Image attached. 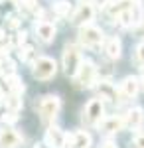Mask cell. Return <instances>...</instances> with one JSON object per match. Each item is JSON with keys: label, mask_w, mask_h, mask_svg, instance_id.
<instances>
[{"label": "cell", "mask_w": 144, "mask_h": 148, "mask_svg": "<svg viewBox=\"0 0 144 148\" xmlns=\"http://www.w3.org/2000/svg\"><path fill=\"white\" fill-rule=\"evenodd\" d=\"M142 20H144V18H142ZM142 28H144V26H142Z\"/></svg>", "instance_id": "8d00e7d4"}, {"label": "cell", "mask_w": 144, "mask_h": 148, "mask_svg": "<svg viewBox=\"0 0 144 148\" xmlns=\"http://www.w3.org/2000/svg\"><path fill=\"white\" fill-rule=\"evenodd\" d=\"M2 99H4V91L0 89V101H2Z\"/></svg>", "instance_id": "d6a6232c"}, {"label": "cell", "mask_w": 144, "mask_h": 148, "mask_svg": "<svg viewBox=\"0 0 144 148\" xmlns=\"http://www.w3.org/2000/svg\"><path fill=\"white\" fill-rule=\"evenodd\" d=\"M2 2H4L8 8H14V6H16V0H2Z\"/></svg>", "instance_id": "f546056e"}, {"label": "cell", "mask_w": 144, "mask_h": 148, "mask_svg": "<svg viewBox=\"0 0 144 148\" xmlns=\"http://www.w3.org/2000/svg\"><path fill=\"white\" fill-rule=\"evenodd\" d=\"M105 36L101 32V28L97 26H91V24H83L81 30H79V42L85 47H97L103 44Z\"/></svg>", "instance_id": "6da1fadb"}, {"label": "cell", "mask_w": 144, "mask_h": 148, "mask_svg": "<svg viewBox=\"0 0 144 148\" xmlns=\"http://www.w3.org/2000/svg\"><path fill=\"white\" fill-rule=\"evenodd\" d=\"M93 16H95V8H93V4H89V2H83V4H79L75 14H73V22L75 24H89L93 20Z\"/></svg>", "instance_id": "9c48e42d"}, {"label": "cell", "mask_w": 144, "mask_h": 148, "mask_svg": "<svg viewBox=\"0 0 144 148\" xmlns=\"http://www.w3.org/2000/svg\"><path fill=\"white\" fill-rule=\"evenodd\" d=\"M2 121H4V123H16V121H18V114L14 113V111H10L8 114L2 116Z\"/></svg>", "instance_id": "d4e9b609"}, {"label": "cell", "mask_w": 144, "mask_h": 148, "mask_svg": "<svg viewBox=\"0 0 144 148\" xmlns=\"http://www.w3.org/2000/svg\"><path fill=\"white\" fill-rule=\"evenodd\" d=\"M109 0H95V4H101V6H107Z\"/></svg>", "instance_id": "1f68e13d"}, {"label": "cell", "mask_w": 144, "mask_h": 148, "mask_svg": "<svg viewBox=\"0 0 144 148\" xmlns=\"http://www.w3.org/2000/svg\"><path fill=\"white\" fill-rule=\"evenodd\" d=\"M69 10H71V6H69V2H65V0H59L57 4H53V12H56L57 16H69Z\"/></svg>", "instance_id": "ffe728a7"}, {"label": "cell", "mask_w": 144, "mask_h": 148, "mask_svg": "<svg viewBox=\"0 0 144 148\" xmlns=\"http://www.w3.org/2000/svg\"><path fill=\"white\" fill-rule=\"evenodd\" d=\"M59 107H61V103H59V99H57L56 95H47V97H44V99L40 101L38 113H40V116H42V121H51V119L57 114Z\"/></svg>", "instance_id": "5b68a950"}, {"label": "cell", "mask_w": 144, "mask_h": 148, "mask_svg": "<svg viewBox=\"0 0 144 148\" xmlns=\"http://www.w3.org/2000/svg\"><path fill=\"white\" fill-rule=\"evenodd\" d=\"M0 65H2V71H4L6 75H12V73H14V63H12L10 59H4V61H0Z\"/></svg>", "instance_id": "603a6c76"}, {"label": "cell", "mask_w": 144, "mask_h": 148, "mask_svg": "<svg viewBox=\"0 0 144 148\" xmlns=\"http://www.w3.org/2000/svg\"><path fill=\"white\" fill-rule=\"evenodd\" d=\"M134 0H115V2H111V4H107V14L111 16V18H115V16H119L122 10H126L128 6H132Z\"/></svg>", "instance_id": "2e32d148"}, {"label": "cell", "mask_w": 144, "mask_h": 148, "mask_svg": "<svg viewBox=\"0 0 144 148\" xmlns=\"http://www.w3.org/2000/svg\"><path fill=\"white\" fill-rule=\"evenodd\" d=\"M124 125L128 126L130 130H140L142 125H144V111L140 109V107L130 109L128 114H126V119H124Z\"/></svg>", "instance_id": "30bf717a"}, {"label": "cell", "mask_w": 144, "mask_h": 148, "mask_svg": "<svg viewBox=\"0 0 144 148\" xmlns=\"http://www.w3.org/2000/svg\"><path fill=\"white\" fill-rule=\"evenodd\" d=\"M132 146H134V148H144V132H142V134H138V136L134 138Z\"/></svg>", "instance_id": "484cf974"}, {"label": "cell", "mask_w": 144, "mask_h": 148, "mask_svg": "<svg viewBox=\"0 0 144 148\" xmlns=\"http://www.w3.org/2000/svg\"><path fill=\"white\" fill-rule=\"evenodd\" d=\"M103 113H105V105L101 99H91L87 103V107H85V114H83V121L87 123V125L95 126L99 125L101 121H103Z\"/></svg>", "instance_id": "277c9868"}, {"label": "cell", "mask_w": 144, "mask_h": 148, "mask_svg": "<svg viewBox=\"0 0 144 148\" xmlns=\"http://www.w3.org/2000/svg\"><path fill=\"white\" fill-rule=\"evenodd\" d=\"M134 61H136L140 67H144V44H138V46H136V51H134Z\"/></svg>", "instance_id": "7402d4cb"}, {"label": "cell", "mask_w": 144, "mask_h": 148, "mask_svg": "<svg viewBox=\"0 0 144 148\" xmlns=\"http://www.w3.org/2000/svg\"><path fill=\"white\" fill-rule=\"evenodd\" d=\"M36 148H40V146H36Z\"/></svg>", "instance_id": "d590c367"}, {"label": "cell", "mask_w": 144, "mask_h": 148, "mask_svg": "<svg viewBox=\"0 0 144 148\" xmlns=\"http://www.w3.org/2000/svg\"><path fill=\"white\" fill-rule=\"evenodd\" d=\"M99 95H101V99H109V101H112V103L119 99L117 89L112 87L109 81H101V85H99Z\"/></svg>", "instance_id": "e0dca14e"}, {"label": "cell", "mask_w": 144, "mask_h": 148, "mask_svg": "<svg viewBox=\"0 0 144 148\" xmlns=\"http://www.w3.org/2000/svg\"><path fill=\"white\" fill-rule=\"evenodd\" d=\"M36 34L44 44H49V42L56 40V28L49 22H40V24H36Z\"/></svg>", "instance_id": "8fae6325"}, {"label": "cell", "mask_w": 144, "mask_h": 148, "mask_svg": "<svg viewBox=\"0 0 144 148\" xmlns=\"http://www.w3.org/2000/svg\"><path fill=\"white\" fill-rule=\"evenodd\" d=\"M22 144V136L14 128H2L0 130V148H18Z\"/></svg>", "instance_id": "52a82bcc"}, {"label": "cell", "mask_w": 144, "mask_h": 148, "mask_svg": "<svg viewBox=\"0 0 144 148\" xmlns=\"http://www.w3.org/2000/svg\"><path fill=\"white\" fill-rule=\"evenodd\" d=\"M142 85H144V73H142Z\"/></svg>", "instance_id": "836d02e7"}, {"label": "cell", "mask_w": 144, "mask_h": 148, "mask_svg": "<svg viewBox=\"0 0 144 148\" xmlns=\"http://www.w3.org/2000/svg\"><path fill=\"white\" fill-rule=\"evenodd\" d=\"M121 49H122V44L119 38H111V40H107V44H105V53L107 57H111V59H119L121 57Z\"/></svg>", "instance_id": "9a60e30c"}, {"label": "cell", "mask_w": 144, "mask_h": 148, "mask_svg": "<svg viewBox=\"0 0 144 148\" xmlns=\"http://www.w3.org/2000/svg\"><path fill=\"white\" fill-rule=\"evenodd\" d=\"M56 71H57V63L51 57H38L36 63H34V69H32L34 77L40 79V81L51 79V77L56 75Z\"/></svg>", "instance_id": "7a4b0ae2"}, {"label": "cell", "mask_w": 144, "mask_h": 148, "mask_svg": "<svg viewBox=\"0 0 144 148\" xmlns=\"http://www.w3.org/2000/svg\"><path fill=\"white\" fill-rule=\"evenodd\" d=\"M99 125L103 128V132L112 134V132H119L122 126H124V119L122 116H109V119H103Z\"/></svg>", "instance_id": "4fadbf2b"}, {"label": "cell", "mask_w": 144, "mask_h": 148, "mask_svg": "<svg viewBox=\"0 0 144 148\" xmlns=\"http://www.w3.org/2000/svg\"><path fill=\"white\" fill-rule=\"evenodd\" d=\"M138 87H140V83H138L136 77H126V79L122 81V85H121V91H122V95H124L126 99H132V97L138 95Z\"/></svg>", "instance_id": "5bb4252c"}, {"label": "cell", "mask_w": 144, "mask_h": 148, "mask_svg": "<svg viewBox=\"0 0 144 148\" xmlns=\"http://www.w3.org/2000/svg\"><path fill=\"white\" fill-rule=\"evenodd\" d=\"M18 26H20V20H18V18H10V22H8V28H10V30H16Z\"/></svg>", "instance_id": "4316f807"}, {"label": "cell", "mask_w": 144, "mask_h": 148, "mask_svg": "<svg viewBox=\"0 0 144 148\" xmlns=\"http://www.w3.org/2000/svg\"><path fill=\"white\" fill-rule=\"evenodd\" d=\"M6 89H8L10 93H22L24 85H22V81L12 73V75H6Z\"/></svg>", "instance_id": "ac0fdd59"}, {"label": "cell", "mask_w": 144, "mask_h": 148, "mask_svg": "<svg viewBox=\"0 0 144 148\" xmlns=\"http://www.w3.org/2000/svg\"><path fill=\"white\" fill-rule=\"evenodd\" d=\"M22 4L26 6V8H30V10H32L34 6H36V0H22Z\"/></svg>", "instance_id": "f1b7e54d"}, {"label": "cell", "mask_w": 144, "mask_h": 148, "mask_svg": "<svg viewBox=\"0 0 144 148\" xmlns=\"http://www.w3.org/2000/svg\"><path fill=\"white\" fill-rule=\"evenodd\" d=\"M65 134L57 128V126H49L45 130V144L49 148H65Z\"/></svg>", "instance_id": "ba28073f"}, {"label": "cell", "mask_w": 144, "mask_h": 148, "mask_svg": "<svg viewBox=\"0 0 144 148\" xmlns=\"http://www.w3.org/2000/svg\"><path fill=\"white\" fill-rule=\"evenodd\" d=\"M6 107L14 111V113H18L20 109H22V99H20V93H10L8 97H6Z\"/></svg>", "instance_id": "d6986e66"}, {"label": "cell", "mask_w": 144, "mask_h": 148, "mask_svg": "<svg viewBox=\"0 0 144 148\" xmlns=\"http://www.w3.org/2000/svg\"><path fill=\"white\" fill-rule=\"evenodd\" d=\"M34 56H36L34 46H24V47H20V57H22V61H32Z\"/></svg>", "instance_id": "44dd1931"}, {"label": "cell", "mask_w": 144, "mask_h": 148, "mask_svg": "<svg viewBox=\"0 0 144 148\" xmlns=\"http://www.w3.org/2000/svg\"><path fill=\"white\" fill-rule=\"evenodd\" d=\"M95 75H97V69L93 65V61H81L77 73H75V79L81 87H89V85H93Z\"/></svg>", "instance_id": "8992f818"}, {"label": "cell", "mask_w": 144, "mask_h": 148, "mask_svg": "<svg viewBox=\"0 0 144 148\" xmlns=\"http://www.w3.org/2000/svg\"><path fill=\"white\" fill-rule=\"evenodd\" d=\"M101 148H117V144H112V142H107V144H103Z\"/></svg>", "instance_id": "4dcf8cb0"}, {"label": "cell", "mask_w": 144, "mask_h": 148, "mask_svg": "<svg viewBox=\"0 0 144 148\" xmlns=\"http://www.w3.org/2000/svg\"><path fill=\"white\" fill-rule=\"evenodd\" d=\"M24 42H26V32H20V34H16V38H12V46H22Z\"/></svg>", "instance_id": "cb8c5ba5"}, {"label": "cell", "mask_w": 144, "mask_h": 148, "mask_svg": "<svg viewBox=\"0 0 144 148\" xmlns=\"http://www.w3.org/2000/svg\"><path fill=\"white\" fill-rule=\"evenodd\" d=\"M0 71H2V65H0Z\"/></svg>", "instance_id": "e575fe53"}, {"label": "cell", "mask_w": 144, "mask_h": 148, "mask_svg": "<svg viewBox=\"0 0 144 148\" xmlns=\"http://www.w3.org/2000/svg\"><path fill=\"white\" fill-rule=\"evenodd\" d=\"M81 51H79L75 46H65L63 49V67H65V73L67 75H71V77H75V73H77L79 65H81Z\"/></svg>", "instance_id": "3957f363"}, {"label": "cell", "mask_w": 144, "mask_h": 148, "mask_svg": "<svg viewBox=\"0 0 144 148\" xmlns=\"http://www.w3.org/2000/svg\"><path fill=\"white\" fill-rule=\"evenodd\" d=\"M6 44H8V38L4 36V32H2V30H0V47H4Z\"/></svg>", "instance_id": "83f0119b"}, {"label": "cell", "mask_w": 144, "mask_h": 148, "mask_svg": "<svg viewBox=\"0 0 144 148\" xmlns=\"http://www.w3.org/2000/svg\"><path fill=\"white\" fill-rule=\"evenodd\" d=\"M65 144H69L71 148H89L91 146V136H89L85 130H79L73 136L65 138Z\"/></svg>", "instance_id": "7c38bea8"}]
</instances>
